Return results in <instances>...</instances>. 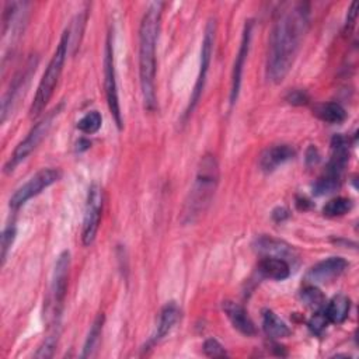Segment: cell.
<instances>
[{"label":"cell","mask_w":359,"mask_h":359,"mask_svg":"<svg viewBox=\"0 0 359 359\" xmlns=\"http://www.w3.org/2000/svg\"><path fill=\"white\" fill-rule=\"evenodd\" d=\"M309 20L310 6L304 1L285 4L278 11L269 36L266 59V76L271 81L280 83L287 76L307 31Z\"/></svg>","instance_id":"1"},{"label":"cell","mask_w":359,"mask_h":359,"mask_svg":"<svg viewBox=\"0 0 359 359\" xmlns=\"http://www.w3.org/2000/svg\"><path fill=\"white\" fill-rule=\"evenodd\" d=\"M164 3L153 1L144 10L139 27V77L143 104L147 111L156 108V46Z\"/></svg>","instance_id":"2"},{"label":"cell","mask_w":359,"mask_h":359,"mask_svg":"<svg viewBox=\"0 0 359 359\" xmlns=\"http://www.w3.org/2000/svg\"><path fill=\"white\" fill-rule=\"evenodd\" d=\"M219 182V164L213 154H205L198 165L195 182L185 201L182 222L194 223L210 205Z\"/></svg>","instance_id":"3"},{"label":"cell","mask_w":359,"mask_h":359,"mask_svg":"<svg viewBox=\"0 0 359 359\" xmlns=\"http://www.w3.org/2000/svg\"><path fill=\"white\" fill-rule=\"evenodd\" d=\"M70 48V29H65V32L60 36V41L42 74V79L38 84L35 97L32 100V104L29 107V115L32 118H36L41 115V112L45 109V107L48 105L49 100L53 95V91L57 86V81L60 79L63 66H65V60L67 56Z\"/></svg>","instance_id":"4"},{"label":"cell","mask_w":359,"mask_h":359,"mask_svg":"<svg viewBox=\"0 0 359 359\" xmlns=\"http://www.w3.org/2000/svg\"><path fill=\"white\" fill-rule=\"evenodd\" d=\"M348 158H349V153H348L346 139L341 135L334 136L331 142V157L328 160L327 168L313 187V192L316 195L320 196V195L330 194L339 187L342 172L345 170Z\"/></svg>","instance_id":"5"},{"label":"cell","mask_w":359,"mask_h":359,"mask_svg":"<svg viewBox=\"0 0 359 359\" xmlns=\"http://www.w3.org/2000/svg\"><path fill=\"white\" fill-rule=\"evenodd\" d=\"M62 105H57L56 108H53L52 111H49L38 123H35V126L31 128V130L27 133V136L15 146L13 154L10 156V158L7 160V163L4 164V172H11L14 171V168L22 163L36 147L38 144L46 137V135L49 133L52 123L55 121V118L59 115Z\"/></svg>","instance_id":"6"},{"label":"cell","mask_w":359,"mask_h":359,"mask_svg":"<svg viewBox=\"0 0 359 359\" xmlns=\"http://www.w3.org/2000/svg\"><path fill=\"white\" fill-rule=\"evenodd\" d=\"M215 36H216V18L210 17L206 22L205 32H203V39H202V48H201V62H199V73L194 86L192 95L189 98V104L187 107L185 115L188 116L192 114L195 109L196 104L199 102V98L202 95L205 83H206V76L209 72L210 60H212V53H213V46H215Z\"/></svg>","instance_id":"7"},{"label":"cell","mask_w":359,"mask_h":359,"mask_svg":"<svg viewBox=\"0 0 359 359\" xmlns=\"http://www.w3.org/2000/svg\"><path fill=\"white\" fill-rule=\"evenodd\" d=\"M104 88H105V97H107V104H108L109 112L114 116V121H115L118 129H122L123 121H122V112H121L119 97H118L116 73H115V63H114V46H112V34L111 32H108L107 41H105Z\"/></svg>","instance_id":"8"},{"label":"cell","mask_w":359,"mask_h":359,"mask_svg":"<svg viewBox=\"0 0 359 359\" xmlns=\"http://www.w3.org/2000/svg\"><path fill=\"white\" fill-rule=\"evenodd\" d=\"M62 177L60 170L57 168H42L38 172H35L25 184H22L10 198V208L18 209L25 202H28L31 198L39 195L43 189L59 181Z\"/></svg>","instance_id":"9"},{"label":"cell","mask_w":359,"mask_h":359,"mask_svg":"<svg viewBox=\"0 0 359 359\" xmlns=\"http://www.w3.org/2000/svg\"><path fill=\"white\" fill-rule=\"evenodd\" d=\"M101 212H102V189L97 182H94L90 185L87 192V199H86L83 230H81V240L84 245H90L95 240V236L100 227Z\"/></svg>","instance_id":"10"},{"label":"cell","mask_w":359,"mask_h":359,"mask_svg":"<svg viewBox=\"0 0 359 359\" xmlns=\"http://www.w3.org/2000/svg\"><path fill=\"white\" fill-rule=\"evenodd\" d=\"M69 268H70V252L67 250H65L59 254V257L56 259L55 271H53V279H52V287H50L55 318H56V316L60 314L62 304H63V300H65V296H66Z\"/></svg>","instance_id":"11"},{"label":"cell","mask_w":359,"mask_h":359,"mask_svg":"<svg viewBox=\"0 0 359 359\" xmlns=\"http://www.w3.org/2000/svg\"><path fill=\"white\" fill-rule=\"evenodd\" d=\"M251 36H252V21L248 20L245 21L244 29H243V36L240 42V48L234 60L233 66V73H231V90H230V102L234 104L238 98L240 87H241V77H243V69L245 65V59L250 50V43H251Z\"/></svg>","instance_id":"12"},{"label":"cell","mask_w":359,"mask_h":359,"mask_svg":"<svg viewBox=\"0 0 359 359\" xmlns=\"http://www.w3.org/2000/svg\"><path fill=\"white\" fill-rule=\"evenodd\" d=\"M346 268V259L342 257H330L311 266V269L307 272V279L314 283H325L339 276Z\"/></svg>","instance_id":"13"},{"label":"cell","mask_w":359,"mask_h":359,"mask_svg":"<svg viewBox=\"0 0 359 359\" xmlns=\"http://www.w3.org/2000/svg\"><path fill=\"white\" fill-rule=\"evenodd\" d=\"M222 309H223L224 314L227 316V318L230 320L231 325L238 332H241L245 337H252L257 332L252 320L250 318L248 313L245 311V309L241 304L231 302V300H224L222 303Z\"/></svg>","instance_id":"14"},{"label":"cell","mask_w":359,"mask_h":359,"mask_svg":"<svg viewBox=\"0 0 359 359\" xmlns=\"http://www.w3.org/2000/svg\"><path fill=\"white\" fill-rule=\"evenodd\" d=\"M296 151L290 144H273L264 150V153L259 157V167L265 172L275 171L279 165L285 164L286 161L292 160L294 157Z\"/></svg>","instance_id":"15"},{"label":"cell","mask_w":359,"mask_h":359,"mask_svg":"<svg viewBox=\"0 0 359 359\" xmlns=\"http://www.w3.org/2000/svg\"><path fill=\"white\" fill-rule=\"evenodd\" d=\"M254 248L257 250V252L262 254L264 257H276V258L286 259L287 262L290 258L293 259L296 255L294 250L287 243L269 236L258 237L254 243Z\"/></svg>","instance_id":"16"},{"label":"cell","mask_w":359,"mask_h":359,"mask_svg":"<svg viewBox=\"0 0 359 359\" xmlns=\"http://www.w3.org/2000/svg\"><path fill=\"white\" fill-rule=\"evenodd\" d=\"M32 70H35V63H34V65L29 63V65L27 66V69H24L22 72H20V73L14 77L13 83L10 84V88H8L7 93L4 94L3 102H1V122H4L6 118H7V114L11 112L13 104L15 102V100H17V97L20 95L21 90L24 88V83L29 79Z\"/></svg>","instance_id":"17"},{"label":"cell","mask_w":359,"mask_h":359,"mask_svg":"<svg viewBox=\"0 0 359 359\" xmlns=\"http://www.w3.org/2000/svg\"><path fill=\"white\" fill-rule=\"evenodd\" d=\"M180 318V309L177 306L175 302H170L167 303L161 311H160V317H158V323L156 327V332L151 337V342H158L160 339H163L175 325V323Z\"/></svg>","instance_id":"18"},{"label":"cell","mask_w":359,"mask_h":359,"mask_svg":"<svg viewBox=\"0 0 359 359\" xmlns=\"http://www.w3.org/2000/svg\"><path fill=\"white\" fill-rule=\"evenodd\" d=\"M258 268L264 276L275 280H283L290 275L289 262L286 259L276 258V257H264L259 261Z\"/></svg>","instance_id":"19"},{"label":"cell","mask_w":359,"mask_h":359,"mask_svg":"<svg viewBox=\"0 0 359 359\" xmlns=\"http://www.w3.org/2000/svg\"><path fill=\"white\" fill-rule=\"evenodd\" d=\"M351 310V299L344 293L335 294L327 304L324 314L332 324H341L348 318Z\"/></svg>","instance_id":"20"},{"label":"cell","mask_w":359,"mask_h":359,"mask_svg":"<svg viewBox=\"0 0 359 359\" xmlns=\"http://www.w3.org/2000/svg\"><path fill=\"white\" fill-rule=\"evenodd\" d=\"M262 328L271 338H285L290 335V328L272 310L262 311Z\"/></svg>","instance_id":"21"},{"label":"cell","mask_w":359,"mask_h":359,"mask_svg":"<svg viewBox=\"0 0 359 359\" xmlns=\"http://www.w3.org/2000/svg\"><path fill=\"white\" fill-rule=\"evenodd\" d=\"M102 327H104V314L100 313L91 327H90V331L87 334V338L84 341V345H83V353H81V358H88L94 353V351L97 349L98 344H100V338H101V332H102Z\"/></svg>","instance_id":"22"},{"label":"cell","mask_w":359,"mask_h":359,"mask_svg":"<svg viewBox=\"0 0 359 359\" xmlns=\"http://www.w3.org/2000/svg\"><path fill=\"white\" fill-rule=\"evenodd\" d=\"M316 115L328 123H341L346 118V111L338 102H325L316 107Z\"/></svg>","instance_id":"23"},{"label":"cell","mask_w":359,"mask_h":359,"mask_svg":"<svg viewBox=\"0 0 359 359\" xmlns=\"http://www.w3.org/2000/svg\"><path fill=\"white\" fill-rule=\"evenodd\" d=\"M353 203L351 199L348 198H334L331 201H328L324 208H323V213L327 217H337V216H344L345 213H348L352 209Z\"/></svg>","instance_id":"24"},{"label":"cell","mask_w":359,"mask_h":359,"mask_svg":"<svg viewBox=\"0 0 359 359\" xmlns=\"http://www.w3.org/2000/svg\"><path fill=\"white\" fill-rule=\"evenodd\" d=\"M101 123H102L101 114L98 111H90L83 118L79 119L77 129L80 132H83V133L93 135V133H95L101 128Z\"/></svg>","instance_id":"25"},{"label":"cell","mask_w":359,"mask_h":359,"mask_svg":"<svg viewBox=\"0 0 359 359\" xmlns=\"http://www.w3.org/2000/svg\"><path fill=\"white\" fill-rule=\"evenodd\" d=\"M302 299L307 306L316 310H321L325 306V297L316 286H306L302 290Z\"/></svg>","instance_id":"26"},{"label":"cell","mask_w":359,"mask_h":359,"mask_svg":"<svg viewBox=\"0 0 359 359\" xmlns=\"http://www.w3.org/2000/svg\"><path fill=\"white\" fill-rule=\"evenodd\" d=\"M57 341H59V331H52L48 337H45V339L42 341V344L39 345L38 351L35 352V358H52L55 353V349L57 346Z\"/></svg>","instance_id":"27"},{"label":"cell","mask_w":359,"mask_h":359,"mask_svg":"<svg viewBox=\"0 0 359 359\" xmlns=\"http://www.w3.org/2000/svg\"><path fill=\"white\" fill-rule=\"evenodd\" d=\"M15 234H17V230H15L14 223H10L8 226H6L1 233V265H4V262H6L7 254L15 240Z\"/></svg>","instance_id":"28"},{"label":"cell","mask_w":359,"mask_h":359,"mask_svg":"<svg viewBox=\"0 0 359 359\" xmlns=\"http://www.w3.org/2000/svg\"><path fill=\"white\" fill-rule=\"evenodd\" d=\"M328 323H330V321H328V318L325 317L324 311L317 310V311L313 314V317L309 320L307 325H309V328H310V331H311L313 334L321 335Z\"/></svg>","instance_id":"29"},{"label":"cell","mask_w":359,"mask_h":359,"mask_svg":"<svg viewBox=\"0 0 359 359\" xmlns=\"http://www.w3.org/2000/svg\"><path fill=\"white\" fill-rule=\"evenodd\" d=\"M203 352H205V355H208L210 358H224V356H227V352H226L224 346L216 338H208L203 342Z\"/></svg>","instance_id":"30"},{"label":"cell","mask_w":359,"mask_h":359,"mask_svg":"<svg viewBox=\"0 0 359 359\" xmlns=\"http://www.w3.org/2000/svg\"><path fill=\"white\" fill-rule=\"evenodd\" d=\"M286 101L292 105H304L309 102V94L304 90H292L286 94Z\"/></svg>","instance_id":"31"},{"label":"cell","mask_w":359,"mask_h":359,"mask_svg":"<svg viewBox=\"0 0 359 359\" xmlns=\"http://www.w3.org/2000/svg\"><path fill=\"white\" fill-rule=\"evenodd\" d=\"M356 18H358V3L352 1L351 7L348 8V14H346V21H345V34H351L352 29L355 28L356 24Z\"/></svg>","instance_id":"32"},{"label":"cell","mask_w":359,"mask_h":359,"mask_svg":"<svg viewBox=\"0 0 359 359\" xmlns=\"http://www.w3.org/2000/svg\"><path fill=\"white\" fill-rule=\"evenodd\" d=\"M320 160V154H318V150L311 144L307 151H306V161L309 165H313V164H317Z\"/></svg>","instance_id":"33"},{"label":"cell","mask_w":359,"mask_h":359,"mask_svg":"<svg viewBox=\"0 0 359 359\" xmlns=\"http://www.w3.org/2000/svg\"><path fill=\"white\" fill-rule=\"evenodd\" d=\"M287 216H289V212H287L285 208H276V209L272 212V219H273L275 222H282V220H285Z\"/></svg>","instance_id":"34"}]
</instances>
